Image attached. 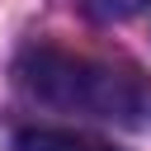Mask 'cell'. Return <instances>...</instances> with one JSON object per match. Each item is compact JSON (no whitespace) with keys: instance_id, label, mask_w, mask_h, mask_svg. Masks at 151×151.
I'll return each mask as SVG.
<instances>
[{"instance_id":"cell-1","label":"cell","mask_w":151,"mask_h":151,"mask_svg":"<svg viewBox=\"0 0 151 151\" xmlns=\"http://www.w3.org/2000/svg\"><path fill=\"white\" fill-rule=\"evenodd\" d=\"M19 85L57 109H80L94 118H132L142 99L127 76L104 71L85 57L52 52V47H33L19 57Z\"/></svg>"},{"instance_id":"cell-3","label":"cell","mask_w":151,"mask_h":151,"mask_svg":"<svg viewBox=\"0 0 151 151\" xmlns=\"http://www.w3.org/2000/svg\"><path fill=\"white\" fill-rule=\"evenodd\" d=\"M90 5H94V14H99V19H127V14L146 9L151 0H90Z\"/></svg>"},{"instance_id":"cell-2","label":"cell","mask_w":151,"mask_h":151,"mask_svg":"<svg viewBox=\"0 0 151 151\" xmlns=\"http://www.w3.org/2000/svg\"><path fill=\"white\" fill-rule=\"evenodd\" d=\"M14 151H113V146L71 127H24L14 137Z\"/></svg>"}]
</instances>
